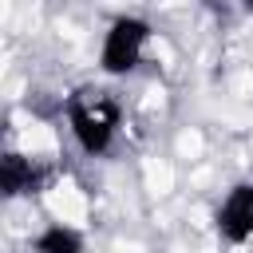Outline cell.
Instances as JSON below:
<instances>
[{
    "label": "cell",
    "mask_w": 253,
    "mask_h": 253,
    "mask_svg": "<svg viewBox=\"0 0 253 253\" xmlns=\"http://www.w3.org/2000/svg\"><path fill=\"white\" fill-rule=\"evenodd\" d=\"M150 40H154V28L146 16H134V12L115 16L99 36V71L107 79L134 75L150 51Z\"/></svg>",
    "instance_id": "7a4b0ae2"
},
{
    "label": "cell",
    "mask_w": 253,
    "mask_h": 253,
    "mask_svg": "<svg viewBox=\"0 0 253 253\" xmlns=\"http://www.w3.org/2000/svg\"><path fill=\"white\" fill-rule=\"evenodd\" d=\"M213 229L229 249H241L253 241V178H241L221 194L213 210Z\"/></svg>",
    "instance_id": "3957f363"
},
{
    "label": "cell",
    "mask_w": 253,
    "mask_h": 253,
    "mask_svg": "<svg viewBox=\"0 0 253 253\" xmlns=\"http://www.w3.org/2000/svg\"><path fill=\"white\" fill-rule=\"evenodd\" d=\"M43 182H47V174L32 154H24V150H4L0 154V194L4 198H12V202L32 198V194L43 190Z\"/></svg>",
    "instance_id": "277c9868"
},
{
    "label": "cell",
    "mask_w": 253,
    "mask_h": 253,
    "mask_svg": "<svg viewBox=\"0 0 253 253\" xmlns=\"http://www.w3.org/2000/svg\"><path fill=\"white\" fill-rule=\"evenodd\" d=\"M32 253H87V237L67 221H47L32 237Z\"/></svg>",
    "instance_id": "5b68a950"
},
{
    "label": "cell",
    "mask_w": 253,
    "mask_h": 253,
    "mask_svg": "<svg viewBox=\"0 0 253 253\" xmlns=\"http://www.w3.org/2000/svg\"><path fill=\"white\" fill-rule=\"evenodd\" d=\"M63 115H67V134H71L79 154L103 158V154L115 150L119 130H123V103L115 99V91H107V87H79V91L67 95Z\"/></svg>",
    "instance_id": "6da1fadb"
}]
</instances>
